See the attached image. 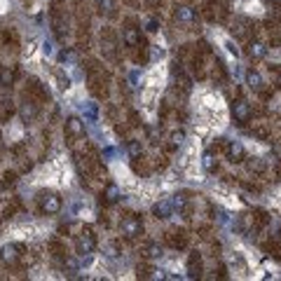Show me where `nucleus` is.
Listing matches in <instances>:
<instances>
[{
    "mask_svg": "<svg viewBox=\"0 0 281 281\" xmlns=\"http://www.w3.org/2000/svg\"><path fill=\"white\" fill-rule=\"evenodd\" d=\"M148 31H150V33H155V31H157V21H150L148 24Z\"/></svg>",
    "mask_w": 281,
    "mask_h": 281,
    "instance_id": "nucleus-30",
    "label": "nucleus"
},
{
    "mask_svg": "<svg viewBox=\"0 0 281 281\" xmlns=\"http://www.w3.org/2000/svg\"><path fill=\"white\" fill-rule=\"evenodd\" d=\"M56 82H59V89L71 87V80H68V75H63V71H56Z\"/></svg>",
    "mask_w": 281,
    "mask_h": 281,
    "instance_id": "nucleus-23",
    "label": "nucleus"
},
{
    "mask_svg": "<svg viewBox=\"0 0 281 281\" xmlns=\"http://www.w3.org/2000/svg\"><path fill=\"white\" fill-rule=\"evenodd\" d=\"M246 80H248V87H251V89H255V92H260V89L265 87L263 77H260V73H258V71H248Z\"/></svg>",
    "mask_w": 281,
    "mask_h": 281,
    "instance_id": "nucleus-14",
    "label": "nucleus"
},
{
    "mask_svg": "<svg viewBox=\"0 0 281 281\" xmlns=\"http://www.w3.org/2000/svg\"><path fill=\"white\" fill-rule=\"evenodd\" d=\"M19 113H21V120L26 122V124H31V122L38 117V113H40V108H38V103L35 101H24L21 103V108H19Z\"/></svg>",
    "mask_w": 281,
    "mask_h": 281,
    "instance_id": "nucleus-8",
    "label": "nucleus"
},
{
    "mask_svg": "<svg viewBox=\"0 0 281 281\" xmlns=\"http://www.w3.org/2000/svg\"><path fill=\"white\" fill-rule=\"evenodd\" d=\"M174 19H176L178 24H192L194 19H197V14H194V10L190 5H176V10H174Z\"/></svg>",
    "mask_w": 281,
    "mask_h": 281,
    "instance_id": "nucleus-7",
    "label": "nucleus"
},
{
    "mask_svg": "<svg viewBox=\"0 0 281 281\" xmlns=\"http://www.w3.org/2000/svg\"><path fill=\"white\" fill-rule=\"evenodd\" d=\"M120 234L124 239H138L143 234V221L136 213H129L120 221Z\"/></svg>",
    "mask_w": 281,
    "mask_h": 281,
    "instance_id": "nucleus-2",
    "label": "nucleus"
},
{
    "mask_svg": "<svg viewBox=\"0 0 281 281\" xmlns=\"http://www.w3.org/2000/svg\"><path fill=\"white\" fill-rule=\"evenodd\" d=\"M169 141H171V148H178V145H183V141H185V132H183V129H178V132H171Z\"/></svg>",
    "mask_w": 281,
    "mask_h": 281,
    "instance_id": "nucleus-22",
    "label": "nucleus"
},
{
    "mask_svg": "<svg viewBox=\"0 0 281 281\" xmlns=\"http://www.w3.org/2000/svg\"><path fill=\"white\" fill-rule=\"evenodd\" d=\"M272 3H274V5H281V0H272Z\"/></svg>",
    "mask_w": 281,
    "mask_h": 281,
    "instance_id": "nucleus-31",
    "label": "nucleus"
},
{
    "mask_svg": "<svg viewBox=\"0 0 281 281\" xmlns=\"http://www.w3.org/2000/svg\"><path fill=\"white\" fill-rule=\"evenodd\" d=\"M117 199H120V187L115 183H108L103 190V204H115Z\"/></svg>",
    "mask_w": 281,
    "mask_h": 281,
    "instance_id": "nucleus-13",
    "label": "nucleus"
},
{
    "mask_svg": "<svg viewBox=\"0 0 281 281\" xmlns=\"http://www.w3.org/2000/svg\"><path fill=\"white\" fill-rule=\"evenodd\" d=\"M174 237H171V244L176 248H185L187 246V234H185V230H176V232H171Z\"/></svg>",
    "mask_w": 281,
    "mask_h": 281,
    "instance_id": "nucleus-20",
    "label": "nucleus"
},
{
    "mask_svg": "<svg viewBox=\"0 0 281 281\" xmlns=\"http://www.w3.org/2000/svg\"><path fill=\"white\" fill-rule=\"evenodd\" d=\"M213 166H215L213 155H211V153H206V155H204V169H206V171H213Z\"/></svg>",
    "mask_w": 281,
    "mask_h": 281,
    "instance_id": "nucleus-24",
    "label": "nucleus"
},
{
    "mask_svg": "<svg viewBox=\"0 0 281 281\" xmlns=\"http://www.w3.org/2000/svg\"><path fill=\"white\" fill-rule=\"evenodd\" d=\"M14 82V68L10 66H0V84L3 87H7V84Z\"/></svg>",
    "mask_w": 281,
    "mask_h": 281,
    "instance_id": "nucleus-18",
    "label": "nucleus"
},
{
    "mask_svg": "<svg viewBox=\"0 0 281 281\" xmlns=\"http://www.w3.org/2000/svg\"><path fill=\"white\" fill-rule=\"evenodd\" d=\"M153 56H155V59H162V56H164V50H157V47H155V50H153Z\"/></svg>",
    "mask_w": 281,
    "mask_h": 281,
    "instance_id": "nucleus-28",
    "label": "nucleus"
},
{
    "mask_svg": "<svg viewBox=\"0 0 281 281\" xmlns=\"http://www.w3.org/2000/svg\"><path fill=\"white\" fill-rule=\"evenodd\" d=\"M24 258V246L21 244H7L0 248V265L3 267H17V263Z\"/></svg>",
    "mask_w": 281,
    "mask_h": 281,
    "instance_id": "nucleus-3",
    "label": "nucleus"
},
{
    "mask_svg": "<svg viewBox=\"0 0 281 281\" xmlns=\"http://www.w3.org/2000/svg\"><path fill=\"white\" fill-rule=\"evenodd\" d=\"M38 206L45 215H56L61 211V197L54 190H40L38 192Z\"/></svg>",
    "mask_w": 281,
    "mask_h": 281,
    "instance_id": "nucleus-1",
    "label": "nucleus"
},
{
    "mask_svg": "<svg viewBox=\"0 0 281 281\" xmlns=\"http://www.w3.org/2000/svg\"><path fill=\"white\" fill-rule=\"evenodd\" d=\"M122 40H124V45H127V47H138V45H141V31H138L136 26H132V24H129L127 28H124V31H122Z\"/></svg>",
    "mask_w": 281,
    "mask_h": 281,
    "instance_id": "nucleus-9",
    "label": "nucleus"
},
{
    "mask_svg": "<svg viewBox=\"0 0 281 281\" xmlns=\"http://www.w3.org/2000/svg\"><path fill=\"white\" fill-rule=\"evenodd\" d=\"M66 134L71 138H82L84 136V124L80 117H68L66 120Z\"/></svg>",
    "mask_w": 281,
    "mask_h": 281,
    "instance_id": "nucleus-10",
    "label": "nucleus"
},
{
    "mask_svg": "<svg viewBox=\"0 0 281 281\" xmlns=\"http://www.w3.org/2000/svg\"><path fill=\"white\" fill-rule=\"evenodd\" d=\"M33 50H35V40H31V42H28V47H26V54H33Z\"/></svg>",
    "mask_w": 281,
    "mask_h": 281,
    "instance_id": "nucleus-29",
    "label": "nucleus"
},
{
    "mask_svg": "<svg viewBox=\"0 0 281 281\" xmlns=\"http://www.w3.org/2000/svg\"><path fill=\"white\" fill-rule=\"evenodd\" d=\"M14 181H17V174H14V171H7L5 174V185H14Z\"/></svg>",
    "mask_w": 281,
    "mask_h": 281,
    "instance_id": "nucleus-26",
    "label": "nucleus"
},
{
    "mask_svg": "<svg viewBox=\"0 0 281 281\" xmlns=\"http://www.w3.org/2000/svg\"><path fill=\"white\" fill-rule=\"evenodd\" d=\"M75 248L80 255H92L94 248H96V234H94L92 227H84L75 239Z\"/></svg>",
    "mask_w": 281,
    "mask_h": 281,
    "instance_id": "nucleus-4",
    "label": "nucleus"
},
{
    "mask_svg": "<svg viewBox=\"0 0 281 281\" xmlns=\"http://www.w3.org/2000/svg\"><path fill=\"white\" fill-rule=\"evenodd\" d=\"M263 169H265V164L258 160V157H255V160L248 164V171H255V174H258V171H263Z\"/></svg>",
    "mask_w": 281,
    "mask_h": 281,
    "instance_id": "nucleus-25",
    "label": "nucleus"
},
{
    "mask_svg": "<svg viewBox=\"0 0 281 281\" xmlns=\"http://www.w3.org/2000/svg\"><path fill=\"white\" fill-rule=\"evenodd\" d=\"M232 115H234V122H237V124H246V122L251 120V105H248L244 99L234 101V103H232Z\"/></svg>",
    "mask_w": 281,
    "mask_h": 281,
    "instance_id": "nucleus-6",
    "label": "nucleus"
},
{
    "mask_svg": "<svg viewBox=\"0 0 281 281\" xmlns=\"http://www.w3.org/2000/svg\"><path fill=\"white\" fill-rule=\"evenodd\" d=\"M248 54H251V59H263V56L267 54V47L255 40V42H251V47H248Z\"/></svg>",
    "mask_w": 281,
    "mask_h": 281,
    "instance_id": "nucleus-19",
    "label": "nucleus"
},
{
    "mask_svg": "<svg viewBox=\"0 0 281 281\" xmlns=\"http://www.w3.org/2000/svg\"><path fill=\"white\" fill-rule=\"evenodd\" d=\"M227 50H230L234 56H239V50H237V47H234V42H227Z\"/></svg>",
    "mask_w": 281,
    "mask_h": 281,
    "instance_id": "nucleus-27",
    "label": "nucleus"
},
{
    "mask_svg": "<svg viewBox=\"0 0 281 281\" xmlns=\"http://www.w3.org/2000/svg\"><path fill=\"white\" fill-rule=\"evenodd\" d=\"M153 213L157 215V218H162V221L171 218V213H174V204H171V199H162L160 204H155L153 206Z\"/></svg>",
    "mask_w": 281,
    "mask_h": 281,
    "instance_id": "nucleus-11",
    "label": "nucleus"
},
{
    "mask_svg": "<svg viewBox=\"0 0 281 281\" xmlns=\"http://www.w3.org/2000/svg\"><path fill=\"white\" fill-rule=\"evenodd\" d=\"M94 3H96V7H99L101 12H105V14H108V17H115V0H94Z\"/></svg>",
    "mask_w": 281,
    "mask_h": 281,
    "instance_id": "nucleus-17",
    "label": "nucleus"
},
{
    "mask_svg": "<svg viewBox=\"0 0 281 281\" xmlns=\"http://www.w3.org/2000/svg\"><path fill=\"white\" fill-rule=\"evenodd\" d=\"M127 153H129V157H132V160H138V157H141V153H143V145H141V141H129Z\"/></svg>",
    "mask_w": 281,
    "mask_h": 281,
    "instance_id": "nucleus-21",
    "label": "nucleus"
},
{
    "mask_svg": "<svg viewBox=\"0 0 281 281\" xmlns=\"http://www.w3.org/2000/svg\"><path fill=\"white\" fill-rule=\"evenodd\" d=\"M225 155H227V160H230L232 164H239V162L246 160V148H244L242 141H227Z\"/></svg>",
    "mask_w": 281,
    "mask_h": 281,
    "instance_id": "nucleus-5",
    "label": "nucleus"
},
{
    "mask_svg": "<svg viewBox=\"0 0 281 281\" xmlns=\"http://www.w3.org/2000/svg\"><path fill=\"white\" fill-rule=\"evenodd\" d=\"M143 255H145L148 260H160L162 255H164V251H162V246H160L157 242H148V244L143 246Z\"/></svg>",
    "mask_w": 281,
    "mask_h": 281,
    "instance_id": "nucleus-12",
    "label": "nucleus"
},
{
    "mask_svg": "<svg viewBox=\"0 0 281 281\" xmlns=\"http://www.w3.org/2000/svg\"><path fill=\"white\" fill-rule=\"evenodd\" d=\"M63 272H66L68 276H73L75 272H80V263H77L73 255H63Z\"/></svg>",
    "mask_w": 281,
    "mask_h": 281,
    "instance_id": "nucleus-16",
    "label": "nucleus"
},
{
    "mask_svg": "<svg viewBox=\"0 0 281 281\" xmlns=\"http://www.w3.org/2000/svg\"><path fill=\"white\" fill-rule=\"evenodd\" d=\"M187 270H190V276H202V258L197 253L190 255V263H187Z\"/></svg>",
    "mask_w": 281,
    "mask_h": 281,
    "instance_id": "nucleus-15",
    "label": "nucleus"
}]
</instances>
